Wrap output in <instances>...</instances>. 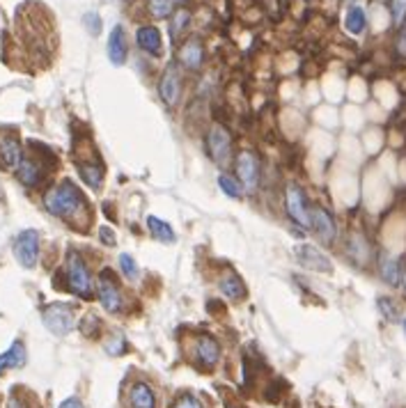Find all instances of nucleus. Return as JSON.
I'll use <instances>...</instances> for the list:
<instances>
[{
    "mask_svg": "<svg viewBox=\"0 0 406 408\" xmlns=\"http://www.w3.org/2000/svg\"><path fill=\"white\" fill-rule=\"evenodd\" d=\"M127 351V339H124V335H120V333H115L110 337V342H106V354L108 356H122Z\"/></svg>",
    "mask_w": 406,
    "mask_h": 408,
    "instance_id": "nucleus-32",
    "label": "nucleus"
},
{
    "mask_svg": "<svg viewBox=\"0 0 406 408\" xmlns=\"http://www.w3.org/2000/svg\"><path fill=\"white\" fill-rule=\"evenodd\" d=\"M129 404L131 408H156V395L152 385L145 381H138L129 390Z\"/></svg>",
    "mask_w": 406,
    "mask_h": 408,
    "instance_id": "nucleus-19",
    "label": "nucleus"
},
{
    "mask_svg": "<svg viewBox=\"0 0 406 408\" xmlns=\"http://www.w3.org/2000/svg\"><path fill=\"white\" fill-rule=\"evenodd\" d=\"M170 408H204V404L197 400V395H193V392H182L173 404H170Z\"/></svg>",
    "mask_w": 406,
    "mask_h": 408,
    "instance_id": "nucleus-30",
    "label": "nucleus"
},
{
    "mask_svg": "<svg viewBox=\"0 0 406 408\" xmlns=\"http://www.w3.org/2000/svg\"><path fill=\"white\" fill-rule=\"evenodd\" d=\"M58 408H85L83 402L79 400V397H69V400H64Z\"/></svg>",
    "mask_w": 406,
    "mask_h": 408,
    "instance_id": "nucleus-37",
    "label": "nucleus"
},
{
    "mask_svg": "<svg viewBox=\"0 0 406 408\" xmlns=\"http://www.w3.org/2000/svg\"><path fill=\"white\" fill-rule=\"evenodd\" d=\"M99 303L101 308L110 312V315H117V312L124 310V296L115 282L110 280V273L103 271L99 278Z\"/></svg>",
    "mask_w": 406,
    "mask_h": 408,
    "instance_id": "nucleus-9",
    "label": "nucleus"
},
{
    "mask_svg": "<svg viewBox=\"0 0 406 408\" xmlns=\"http://www.w3.org/2000/svg\"><path fill=\"white\" fill-rule=\"evenodd\" d=\"M83 23H85V28H88L90 35L97 37V35L101 33V16H99L97 12H88V14H85V16H83Z\"/></svg>",
    "mask_w": 406,
    "mask_h": 408,
    "instance_id": "nucleus-34",
    "label": "nucleus"
},
{
    "mask_svg": "<svg viewBox=\"0 0 406 408\" xmlns=\"http://www.w3.org/2000/svg\"><path fill=\"white\" fill-rule=\"evenodd\" d=\"M173 3H175V0H173Z\"/></svg>",
    "mask_w": 406,
    "mask_h": 408,
    "instance_id": "nucleus-40",
    "label": "nucleus"
},
{
    "mask_svg": "<svg viewBox=\"0 0 406 408\" xmlns=\"http://www.w3.org/2000/svg\"><path fill=\"white\" fill-rule=\"evenodd\" d=\"M147 230L156 241H161V243H175V239H177L173 225H168L166 221H161V218H156V216L147 218Z\"/></svg>",
    "mask_w": 406,
    "mask_h": 408,
    "instance_id": "nucleus-21",
    "label": "nucleus"
},
{
    "mask_svg": "<svg viewBox=\"0 0 406 408\" xmlns=\"http://www.w3.org/2000/svg\"><path fill=\"white\" fill-rule=\"evenodd\" d=\"M44 206H46V211L55 218L76 221L83 209L88 206V202H85V197L71 182H62L44 195Z\"/></svg>",
    "mask_w": 406,
    "mask_h": 408,
    "instance_id": "nucleus-1",
    "label": "nucleus"
},
{
    "mask_svg": "<svg viewBox=\"0 0 406 408\" xmlns=\"http://www.w3.org/2000/svg\"><path fill=\"white\" fill-rule=\"evenodd\" d=\"M23 158V151H21V142L14 136H3L0 138V165L5 170H16L18 163Z\"/></svg>",
    "mask_w": 406,
    "mask_h": 408,
    "instance_id": "nucleus-13",
    "label": "nucleus"
},
{
    "mask_svg": "<svg viewBox=\"0 0 406 408\" xmlns=\"http://www.w3.org/2000/svg\"><path fill=\"white\" fill-rule=\"evenodd\" d=\"M395 46H398V53L406 58V23L402 25V30L398 35V44H395Z\"/></svg>",
    "mask_w": 406,
    "mask_h": 408,
    "instance_id": "nucleus-36",
    "label": "nucleus"
},
{
    "mask_svg": "<svg viewBox=\"0 0 406 408\" xmlns=\"http://www.w3.org/2000/svg\"><path fill=\"white\" fill-rule=\"evenodd\" d=\"M310 230L317 234V239L330 245L337 239V225H335V218L330 211L322 206H315L310 209Z\"/></svg>",
    "mask_w": 406,
    "mask_h": 408,
    "instance_id": "nucleus-7",
    "label": "nucleus"
},
{
    "mask_svg": "<svg viewBox=\"0 0 406 408\" xmlns=\"http://www.w3.org/2000/svg\"><path fill=\"white\" fill-rule=\"evenodd\" d=\"M347 255L352 257L356 264H367V257H370V250H367V241L361 234H352V239L347 243Z\"/></svg>",
    "mask_w": 406,
    "mask_h": 408,
    "instance_id": "nucleus-25",
    "label": "nucleus"
},
{
    "mask_svg": "<svg viewBox=\"0 0 406 408\" xmlns=\"http://www.w3.org/2000/svg\"><path fill=\"white\" fill-rule=\"evenodd\" d=\"M219 289H221L223 296L230 298V301H243L245 293H248V289H245V284H243L241 275L237 271L223 273L221 280H219Z\"/></svg>",
    "mask_w": 406,
    "mask_h": 408,
    "instance_id": "nucleus-17",
    "label": "nucleus"
},
{
    "mask_svg": "<svg viewBox=\"0 0 406 408\" xmlns=\"http://www.w3.org/2000/svg\"><path fill=\"white\" fill-rule=\"evenodd\" d=\"M237 177L243 191H257L260 186V161L253 151H241L237 156Z\"/></svg>",
    "mask_w": 406,
    "mask_h": 408,
    "instance_id": "nucleus-8",
    "label": "nucleus"
},
{
    "mask_svg": "<svg viewBox=\"0 0 406 408\" xmlns=\"http://www.w3.org/2000/svg\"><path fill=\"white\" fill-rule=\"evenodd\" d=\"M108 58L110 62L115 64V67H120V64L127 62V55H129V49H127V35H124V28L122 25H115L110 30V37H108Z\"/></svg>",
    "mask_w": 406,
    "mask_h": 408,
    "instance_id": "nucleus-14",
    "label": "nucleus"
},
{
    "mask_svg": "<svg viewBox=\"0 0 406 408\" xmlns=\"http://www.w3.org/2000/svg\"><path fill=\"white\" fill-rule=\"evenodd\" d=\"M344 28H347V33H352V35H363L365 28H367L365 9L358 7V5L349 7L347 14H344Z\"/></svg>",
    "mask_w": 406,
    "mask_h": 408,
    "instance_id": "nucleus-23",
    "label": "nucleus"
},
{
    "mask_svg": "<svg viewBox=\"0 0 406 408\" xmlns=\"http://www.w3.org/2000/svg\"><path fill=\"white\" fill-rule=\"evenodd\" d=\"M188 21H191V14H188L186 9H177V12H173V23H170V37H173V42H177L179 37H182Z\"/></svg>",
    "mask_w": 406,
    "mask_h": 408,
    "instance_id": "nucleus-26",
    "label": "nucleus"
},
{
    "mask_svg": "<svg viewBox=\"0 0 406 408\" xmlns=\"http://www.w3.org/2000/svg\"><path fill=\"white\" fill-rule=\"evenodd\" d=\"M193 358L200 367L211 369L221 360V344L211 335H197L193 342Z\"/></svg>",
    "mask_w": 406,
    "mask_h": 408,
    "instance_id": "nucleus-11",
    "label": "nucleus"
},
{
    "mask_svg": "<svg viewBox=\"0 0 406 408\" xmlns=\"http://www.w3.org/2000/svg\"><path fill=\"white\" fill-rule=\"evenodd\" d=\"M99 239L103 241V245H115V234H112L110 227H99Z\"/></svg>",
    "mask_w": 406,
    "mask_h": 408,
    "instance_id": "nucleus-35",
    "label": "nucleus"
},
{
    "mask_svg": "<svg viewBox=\"0 0 406 408\" xmlns=\"http://www.w3.org/2000/svg\"><path fill=\"white\" fill-rule=\"evenodd\" d=\"M28 360V351H25V344L21 339L12 342V346H9L5 354H0V374H5L7 369H16V367H23Z\"/></svg>",
    "mask_w": 406,
    "mask_h": 408,
    "instance_id": "nucleus-18",
    "label": "nucleus"
},
{
    "mask_svg": "<svg viewBox=\"0 0 406 408\" xmlns=\"http://www.w3.org/2000/svg\"><path fill=\"white\" fill-rule=\"evenodd\" d=\"M202 60H204V49H202V44L200 40H188L184 46H182V51H179V62L184 64L186 69H200L202 67Z\"/></svg>",
    "mask_w": 406,
    "mask_h": 408,
    "instance_id": "nucleus-20",
    "label": "nucleus"
},
{
    "mask_svg": "<svg viewBox=\"0 0 406 408\" xmlns=\"http://www.w3.org/2000/svg\"><path fill=\"white\" fill-rule=\"evenodd\" d=\"M16 177L25 188H37L44 179V168L35 158H21V163L16 168Z\"/></svg>",
    "mask_w": 406,
    "mask_h": 408,
    "instance_id": "nucleus-16",
    "label": "nucleus"
},
{
    "mask_svg": "<svg viewBox=\"0 0 406 408\" xmlns=\"http://www.w3.org/2000/svg\"><path fill=\"white\" fill-rule=\"evenodd\" d=\"M42 321L55 337H64L76 326V315H74V308L69 303H51V305L44 308Z\"/></svg>",
    "mask_w": 406,
    "mask_h": 408,
    "instance_id": "nucleus-3",
    "label": "nucleus"
},
{
    "mask_svg": "<svg viewBox=\"0 0 406 408\" xmlns=\"http://www.w3.org/2000/svg\"><path fill=\"white\" fill-rule=\"evenodd\" d=\"M207 149H209V156L214 163H228L232 154V140L230 134L223 127H211L209 136H207Z\"/></svg>",
    "mask_w": 406,
    "mask_h": 408,
    "instance_id": "nucleus-10",
    "label": "nucleus"
},
{
    "mask_svg": "<svg viewBox=\"0 0 406 408\" xmlns=\"http://www.w3.org/2000/svg\"><path fill=\"white\" fill-rule=\"evenodd\" d=\"M147 9L154 18H168L175 12L173 0H147Z\"/></svg>",
    "mask_w": 406,
    "mask_h": 408,
    "instance_id": "nucleus-28",
    "label": "nucleus"
},
{
    "mask_svg": "<svg viewBox=\"0 0 406 408\" xmlns=\"http://www.w3.org/2000/svg\"><path fill=\"white\" fill-rule=\"evenodd\" d=\"M376 305H379L381 310V315L388 319V321H395L398 319V308H395V303L388 298V296H381L379 301H376Z\"/></svg>",
    "mask_w": 406,
    "mask_h": 408,
    "instance_id": "nucleus-33",
    "label": "nucleus"
},
{
    "mask_svg": "<svg viewBox=\"0 0 406 408\" xmlns=\"http://www.w3.org/2000/svg\"><path fill=\"white\" fill-rule=\"evenodd\" d=\"M285 204H287V214L298 227L303 230H310V206L306 200V193L301 191L296 184H289L285 191Z\"/></svg>",
    "mask_w": 406,
    "mask_h": 408,
    "instance_id": "nucleus-5",
    "label": "nucleus"
},
{
    "mask_svg": "<svg viewBox=\"0 0 406 408\" xmlns=\"http://www.w3.org/2000/svg\"><path fill=\"white\" fill-rule=\"evenodd\" d=\"M67 282H69V291L74 296L85 298V301H90L94 296L92 273L76 250H69V255H67Z\"/></svg>",
    "mask_w": 406,
    "mask_h": 408,
    "instance_id": "nucleus-2",
    "label": "nucleus"
},
{
    "mask_svg": "<svg viewBox=\"0 0 406 408\" xmlns=\"http://www.w3.org/2000/svg\"><path fill=\"white\" fill-rule=\"evenodd\" d=\"M402 326H404V333H406V319L402 321Z\"/></svg>",
    "mask_w": 406,
    "mask_h": 408,
    "instance_id": "nucleus-39",
    "label": "nucleus"
},
{
    "mask_svg": "<svg viewBox=\"0 0 406 408\" xmlns=\"http://www.w3.org/2000/svg\"><path fill=\"white\" fill-rule=\"evenodd\" d=\"M117 262H120V269H122V273H124L129 280H138V275H140V271H138V264H136V260L131 257L129 252H122Z\"/></svg>",
    "mask_w": 406,
    "mask_h": 408,
    "instance_id": "nucleus-29",
    "label": "nucleus"
},
{
    "mask_svg": "<svg viewBox=\"0 0 406 408\" xmlns=\"http://www.w3.org/2000/svg\"><path fill=\"white\" fill-rule=\"evenodd\" d=\"M79 175L85 184L94 191H99L103 184V168L99 165V161H90V163H81L79 165Z\"/></svg>",
    "mask_w": 406,
    "mask_h": 408,
    "instance_id": "nucleus-22",
    "label": "nucleus"
},
{
    "mask_svg": "<svg viewBox=\"0 0 406 408\" xmlns=\"http://www.w3.org/2000/svg\"><path fill=\"white\" fill-rule=\"evenodd\" d=\"M14 257L25 269H35L40 260V232L37 230H23L14 239Z\"/></svg>",
    "mask_w": 406,
    "mask_h": 408,
    "instance_id": "nucleus-4",
    "label": "nucleus"
},
{
    "mask_svg": "<svg viewBox=\"0 0 406 408\" xmlns=\"http://www.w3.org/2000/svg\"><path fill=\"white\" fill-rule=\"evenodd\" d=\"M402 284H404V291H406V273H404V278H402Z\"/></svg>",
    "mask_w": 406,
    "mask_h": 408,
    "instance_id": "nucleus-38",
    "label": "nucleus"
},
{
    "mask_svg": "<svg viewBox=\"0 0 406 408\" xmlns=\"http://www.w3.org/2000/svg\"><path fill=\"white\" fill-rule=\"evenodd\" d=\"M136 44H138V49H143V51L149 53V55H161V49H163L161 33H158L156 25H143V28H138Z\"/></svg>",
    "mask_w": 406,
    "mask_h": 408,
    "instance_id": "nucleus-15",
    "label": "nucleus"
},
{
    "mask_svg": "<svg viewBox=\"0 0 406 408\" xmlns=\"http://www.w3.org/2000/svg\"><path fill=\"white\" fill-rule=\"evenodd\" d=\"M379 271H381V278L390 284V287H398L400 280H402V271H400V262L390 257V255H381V262H379Z\"/></svg>",
    "mask_w": 406,
    "mask_h": 408,
    "instance_id": "nucleus-24",
    "label": "nucleus"
},
{
    "mask_svg": "<svg viewBox=\"0 0 406 408\" xmlns=\"http://www.w3.org/2000/svg\"><path fill=\"white\" fill-rule=\"evenodd\" d=\"M219 186H221V191L228 195V197H232V200H239V197L243 195V188H241V184H239V179H234V177H230V175H219Z\"/></svg>",
    "mask_w": 406,
    "mask_h": 408,
    "instance_id": "nucleus-27",
    "label": "nucleus"
},
{
    "mask_svg": "<svg viewBox=\"0 0 406 408\" xmlns=\"http://www.w3.org/2000/svg\"><path fill=\"white\" fill-rule=\"evenodd\" d=\"M294 255H296V262L308 271H315V273H330V271H333V264H330L328 255H324L322 250L317 248V245L298 243L294 248Z\"/></svg>",
    "mask_w": 406,
    "mask_h": 408,
    "instance_id": "nucleus-6",
    "label": "nucleus"
},
{
    "mask_svg": "<svg viewBox=\"0 0 406 408\" xmlns=\"http://www.w3.org/2000/svg\"><path fill=\"white\" fill-rule=\"evenodd\" d=\"M158 92H161V99L166 106L175 108L179 99H182V71H179L177 64H170L161 76V85H158Z\"/></svg>",
    "mask_w": 406,
    "mask_h": 408,
    "instance_id": "nucleus-12",
    "label": "nucleus"
},
{
    "mask_svg": "<svg viewBox=\"0 0 406 408\" xmlns=\"http://www.w3.org/2000/svg\"><path fill=\"white\" fill-rule=\"evenodd\" d=\"M390 18L393 25L402 28L406 18V0H390Z\"/></svg>",
    "mask_w": 406,
    "mask_h": 408,
    "instance_id": "nucleus-31",
    "label": "nucleus"
}]
</instances>
